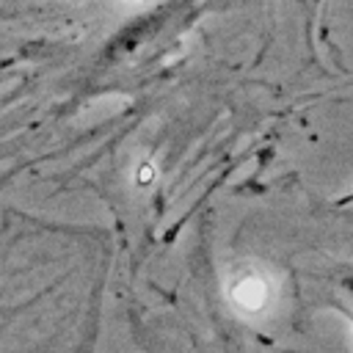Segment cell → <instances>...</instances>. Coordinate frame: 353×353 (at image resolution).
Instances as JSON below:
<instances>
[{
	"mask_svg": "<svg viewBox=\"0 0 353 353\" xmlns=\"http://www.w3.org/2000/svg\"><path fill=\"white\" fill-rule=\"evenodd\" d=\"M347 292H350V298H353V281H347Z\"/></svg>",
	"mask_w": 353,
	"mask_h": 353,
	"instance_id": "cell-1",
	"label": "cell"
}]
</instances>
